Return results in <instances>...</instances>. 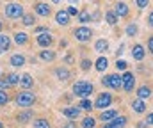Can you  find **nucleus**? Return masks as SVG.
<instances>
[{"label":"nucleus","mask_w":153,"mask_h":128,"mask_svg":"<svg viewBox=\"0 0 153 128\" xmlns=\"http://www.w3.org/2000/svg\"><path fill=\"white\" fill-rule=\"evenodd\" d=\"M94 92V85L87 80H78L73 84V94L78 98H89Z\"/></svg>","instance_id":"f257e3e1"},{"label":"nucleus","mask_w":153,"mask_h":128,"mask_svg":"<svg viewBox=\"0 0 153 128\" xmlns=\"http://www.w3.org/2000/svg\"><path fill=\"white\" fill-rule=\"evenodd\" d=\"M4 13H5L7 18L18 20V18H22V16L25 14V9H23V5H22L20 2H9V4H5V7H4Z\"/></svg>","instance_id":"f03ea898"},{"label":"nucleus","mask_w":153,"mask_h":128,"mask_svg":"<svg viewBox=\"0 0 153 128\" xmlns=\"http://www.w3.org/2000/svg\"><path fill=\"white\" fill-rule=\"evenodd\" d=\"M14 101H16L18 107H22V109H29V107H32V105L36 103V94H34V92H29V91H22V92L16 94Z\"/></svg>","instance_id":"7ed1b4c3"},{"label":"nucleus","mask_w":153,"mask_h":128,"mask_svg":"<svg viewBox=\"0 0 153 128\" xmlns=\"http://www.w3.org/2000/svg\"><path fill=\"white\" fill-rule=\"evenodd\" d=\"M112 101H114V96H112L111 92L103 91V92H100L98 98L94 100V109H98V110H105L107 107L112 105Z\"/></svg>","instance_id":"20e7f679"},{"label":"nucleus","mask_w":153,"mask_h":128,"mask_svg":"<svg viewBox=\"0 0 153 128\" xmlns=\"http://www.w3.org/2000/svg\"><path fill=\"white\" fill-rule=\"evenodd\" d=\"M73 38L80 43H87L93 38V30L89 27H84V25L82 27H76L75 30H73Z\"/></svg>","instance_id":"39448f33"},{"label":"nucleus","mask_w":153,"mask_h":128,"mask_svg":"<svg viewBox=\"0 0 153 128\" xmlns=\"http://www.w3.org/2000/svg\"><path fill=\"white\" fill-rule=\"evenodd\" d=\"M121 78H123V91L125 92H132L134 87H135V77H134V73L132 71H125L121 75Z\"/></svg>","instance_id":"423d86ee"},{"label":"nucleus","mask_w":153,"mask_h":128,"mask_svg":"<svg viewBox=\"0 0 153 128\" xmlns=\"http://www.w3.org/2000/svg\"><path fill=\"white\" fill-rule=\"evenodd\" d=\"M36 41H38V44L41 48H50L52 43H53V36L46 30V32H41V34L36 36Z\"/></svg>","instance_id":"0eeeda50"},{"label":"nucleus","mask_w":153,"mask_h":128,"mask_svg":"<svg viewBox=\"0 0 153 128\" xmlns=\"http://www.w3.org/2000/svg\"><path fill=\"white\" fill-rule=\"evenodd\" d=\"M114 13L117 18H128V14H130V7H128V4L126 2H116L114 5Z\"/></svg>","instance_id":"6e6552de"},{"label":"nucleus","mask_w":153,"mask_h":128,"mask_svg":"<svg viewBox=\"0 0 153 128\" xmlns=\"http://www.w3.org/2000/svg\"><path fill=\"white\" fill-rule=\"evenodd\" d=\"M126 123H128V118L126 116H116L112 121L103 123V128H125Z\"/></svg>","instance_id":"1a4fd4ad"},{"label":"nucleus","mask_w":153,"mask_h":128,"mask_svg":"<svg viewBox=\"0 0 153 128\" xmlns=\"http://www.w3.org/2000/svg\"><path fill=\"white\" fill-rule=\"evenodd\" d=\"M34 13L43 16V18H46V16L52 14V7L48 4H45V2H38V4H34Z\"/></svg>","instance_id":"9d476101"},{"label":"nucleus","mask_w":153,"mask_h":128,"mask_svg":"<svg viewBox=\"0 0 153 128\" xmlns=\"http://www.w3.org/2000/svg\"><path fill=\"white\" fill-rule=\"evenodd\" d=\"M70 18H71V16L66 13V9L55 13V21H57V25H61V27H68V25H70Z\"/></svg>","instance_id":"9b49d317"},{"label":"nucleus","mask_w":153,"mask_h":128,"mask_svg":"<svg viewBox=\"0 0 153 128\" xmlns=\"http://www.w3.org/2000/svg\"><path fill=\"white\" fill-rule=\"evenodd\" d=\"M109 82H111V89H114V91L123 89V78H121L119 73H112V75H109Z\"/></svg>","instance_id":"f8f14e48"},{"label":"nucleus","mask_w":153,"mask_h":128,"mask_svg":"<svg viewBox=\"0 0 153 128\" xmlns=\"http://www.w3.org/2000/svg\"><path fill=\"white\" fill-rule=\"evenodd\" d=\"M132 57H134L135 61H143V59L146 57V50H144V46H143L141 43L134 44V48H132Z\"/></svg>","instance_id":"ddd939ff"},{"label":"nucleus","mask_w":153,"mask_h":128,"mask_svg":"<svg viewBox=\"0 0 153 128\" xmlns=\"http://www.w3.org/2000/svg\"><path fill=\"white\" fill-rule=\"evenodd\" d=\"M116 116H117V110L116 109H105V110H102L100 112V121H103V123H109V121H112Z\"/></svg>","instance_id":"4468645a"},{"label":"nucleus","mask_w":153,"mask_h":128,"mask_svg":"<svg viewBox=\"0 0 153 128\" xmlns=\"http://www.w3.org/2000/svg\"><path fill=\"white\" fill-rule=\"evenodd\" d=\"M80 107L76 105V107H66V109H62V116H66V118H70V119H76L78 116H80Z\"/></svg>","instance_id":"2eb2a0df"},{"label":"nucleus","mask_w":153,"mask_h":128,"mask_svg":"<svg viewBox=\"0 0 153 128\" xmlns=\"http://www.w3.org/2000/svg\"><path fill=\"white\" fill-rule=\"evenodd\" d=\"M135 94H137V98H141V100H148V98H152L153 91H152V87H148V85H141V87H137Z\"/></svg>","instance_id":"dca6fc26"},{"label":"nucleus","mask_w":153,"mask_h":128,"mask_svg":"<svg viewBox=\"0 0 153 128\" xmlns=\"http://www.w3.org/2000/svg\"><path fill=\"white\" fill-rule=\"evenodd\" d=\"M55 52L53 50H50V48H45V50H41L39 52V59L41 61H45V62H52V61H55Z\"/></svg>","instance_id":"f3484780"},{"label":"nucleus","mask_w":153,"mask_h":128,"mask_svg":"<svg viewBox=\"0 0 153 128\" xmlns=\"http://www.w3.org/2000/svg\"><path fill=\"white\" fill-rule=\"evenodd\" d=\"M9 64L14 66V68H22V66H25V55H22V53H14V55H11Z\"/></svg>","instance_id":"a211bd4d"},{"label":"nucleus","mask_w":153,"mask_h":128,"mask_svg":"<svg viewBox=\"0 0 153 128\" xmlns=\"http://www.w3.org/2000/svg\"><path fill=\"white\" fill-rule=\"evenodd\" d=\"M107 68H109V59H107L105 55L98 57V59H96V62H94V70H96V71H100V73H103Z\"/></svg>","instance_id":"6ab92c4d"},{"label":"nucleus","mask_w":153,"mask_h":128,"mask_svg":"<svg viewBox=\"0 0 153 128\" xmlns=\"http://www.w3.org/2000/svg\"><path fill=\"white\" fill-rule=\"evenodd\" d=\"M55 77L61 80V82H66V80H70V77H71V73H70V70L68 68H57L55 70Z\"/></svg>","instance_id":"aec40b11"},{"label":"nucleus","mask_w":153,"mask_h":128,"mask_svg":"<svg viewBox=\"0 0 153 128\" xmlns=\"http://www.w3.org/2000/svg\"><path fill=\"white\" fill-rule=\"evenodd\" d=\"M132 109H134V112H137V114H144V112H146V103H144V100H141V98L134 100V101H132Z\"/></svg>","instance_id":"412c9836"},{"label":"nucleus","mask_w":153,"mask_h":128,"mask_svg":"<svg viewBox=\"0 0 153 128\" xmlns=\"http://www.w3.org/2000/svg\"><path fill=\"white\" fill-rule=\"evenodd\" d=\"M109 50V41L107 39H96V43H94V52H98V53H105Z\"/></svg>","instance_id":"4be33fe9"},{"label":"nucleus","mask_w":153,"mask_h":128,"mask_svg":"<svg viewBox=\"0 0 153 128\" xmlns=\"http://www.w3.org/2000/svg\"><path fill=\"white\" fill-rule=\"evenodd\" d=\"M9 48H11V38L5 34H0V53L7 52Z\"/></svg>","instance_id":"5701e85b"},{"label":"nucleus","mask_w":153,"mask_h":128,"mask_svg":"<svg viewBox=\"0 0 153 128\" xmlns=\"http://www.w3.org/2000/svg\"><path fill=\"white\" fill-rule=\"evenodd\" d=\"M20 85H22L23 89H29V87H32V85H34V78H32L29 73H23V75H22V78H20Z\"/></svg>","instance_id":"b1692460"},{"label":"nucleus","mask_w":153,"mask_h":128,"mask_svg":"<svg viewBox=\"0 0 153 128\" xmlns=\"http://www.w3.org/2000/svg\"><path fill=\"white\" fill-rule=\"evenodd\" d=\"M137 32H139V27H137V23H134V21H130V23L126 25V29H125V34H126L128 38L137 36Z\"/></svg>","instance_id":"393cba45"},{"label":"nucleus","mask_w":153,"mask_h":128,"mask_svg":"<svg viewBox=\"0 0 153 128\" xmlns=\"http://www.w3.org/2000/svg\"><path fill=\"white\" fill-rule=\"evenodd\" d=\"M14 43L20 44V46L27 44V43H29V34H25V32H16V34H14Z\"/></svg>","instance_id":"a878e982"},{"label":"nucleus","mask_w":153,"mask_h":128,"mask_svg":"<svg viewBox=\"0 0 153 128\" xmlns=\"http://www.w3.org/2000/svg\"><path fill=\"white\" fill-rule=\"evenodd\" d=\"M32 127L34 128H52L50 127V121H48L46 118H38V119H34Z\"/></svg>","instance_id":"bb28decb"},{"label":"nucleus","mask_w":153,"mask_h":128,"mask_svg":"<svg viewBox=\"0 0 153 128\" xmlns=\"http://www.w3.org/2000/svg\"><path fill=\"white\" fill-rule=\"evenodd\" d=\"M78 107H80L82 110H91V109H94V103H93L89 98H82L80 103H78Z\"/></svg>","instance_id":"cd10ccee"},{"label":"nucleus","mask_w":153,"mask_h":128,"mask_svg":"<svg viewBox=\"0 0 153 128\" xmlns=\"http://www.w3.org/2000/svg\"><path fill=\"white\" fill-rule=\"evenodd\" d=\"M117 16H116V13L114 11H105V21L109 23V25H116L117 23Z\"/></svg>","instance_id":"c85d7f7f"},{"label":"nucleus","mask_w":153,"mask_h":128,"mask_svg":"<svg viewBox=\"0 0 153 128\" xmlns=\"http://www.w3.org/2000/svg\"><path fill=\"white\" fill-rule=\"evenodd\" d=\"M4 78H5L11 85H16V84H20V78H22V77H20V75H16V73H5V77H4Z\"/></svg>","instance_id":"c756f323"},{"label":"nucleus","mask_w":153,"mask_h":128,"mask_svg":"<svg viewBox=\"0 0 153 128\" xmlns=\"http://www.w3.org/2000/svg\"><path fill=\"white\" fill-rule=\"evenodd\" d=\"M78 21H80V23H87V21H91V13L85 11V9H82V11L78 13Z\"/></svg>","instance_id":"7c9ffc66"},{"label":"nucleus","mask_w":153,"mask_h":128,"mask_svg":"<svg viewBox=\"0 0 153 128\" xmlns=\"http://www.w3.org/2000/svg\"><path fill=\"white\" fill-rule=\"evenodd\" d=\"M22 23H23V25H27V27H32V25L36 23L34 14H23V16H22Z\"/></svg>","instance_id":"2f4dec72"},{"label":"nucleus","mask_w":153,"mask_h":128,"mask_svg":"<svg viewBox=\"0 0 153 128\" xmlns=\"http://www.w3.org/2000/svg\"><path fill=\"white\" fill-rule=\"evenodd\" d=\"M32 118H34V116H32V112H30V110H27V112L18 114V118H16V119H18L20 123H27V121H30Z\"/></svg>","instance_id":"473e14b6"},{"label":"nucleus","mask_w":153,"mask_h":128,"mask_svg":"<svg viewBox=\"0 0 153 128\" xmlns=\"http://www.w3.org/2000/svg\"><path fill=\"white\" fill-rule=\"evenodd\" d=\"M96 125V119L93 118V116H87V118H84V121H82V128H94Z\"/></svg>","instance_id":"72a5a7b5"},{"label":"nucleus","mask_w":153,"mask_h":128,"mask_svg":"<svg viewBox=\"0 0 153 128\" xmlns=\"http://www.w3.org/2000/svg\"><path fill=\"white\" fill-rule=\"evenodd\" d=\"M80 70L82 71H89L91 70V61L89 59H82L80 61Z\"/></svg>","instance_id":"f704fd0d"},{"label":"nucleus","mask_w":153,"mask_h":128,"mask_svg":"<svg viewBox=\"0 0 153 128\" xmlns=\"http://www.w3.org/2000/svg\"><path fill=\"white\" fill-rule=\"evenodd\" d=\"M126 66H128L126 61H123V59H117V61H116V70H117V71H125Z\"/></svg>","instance_id":"c9c22d12"},{"label":"nucleus","mask_w":153,"mask_h":128,"mask_svg":"<svg viewBox=\"0 0 153 128\" xmlns=\"http://www.w3.org/2000/svg\"><path fill=\"white\" fill-rule=\"evenodd\" d=\"M135 5L137 9H146L150 5V0H135Z\"/></svg>","instance_id":"e433bc0d"},{"label":"nucleus","mask_w":153,"mask_h":128,"mask_svg":"<svg viewBox=\"0 0 153 128\" xmlns=\"http://www.w3.org/2000/svg\"><path fill=\"white\" fill-rule=\"evenodd\" d=\"M7 101H9V94H7L5 91L0 89V105H5Z\"/></svg>","instance_id":"4c0bfd02"},{"label":"nucleus","mask_w":153,"mask_h":128,"mask_svg":"<svg viewBox=\"0 0 153 128\" xmlns=\"http://www.w3.org/2000/svg\"><path fill=\"white\" fill-rule=\"evenodd\" d=\"M66 13H68V14H70V16H78V13H80V11H78V9H76L75 5H70V7H68V9H66Z\"/></svg>","instance_id":"58836bf2"},{"label":"nucleus","mask_w":153,"mask_h":128,"mask_svg":"<svg viewBox=\"0 0 153 128\" xmlns=\"http://www.w3.org/2000/svg\"><path fill=\"white\" fill-rule=\"evenodd\" d=\"M9 87H13V85L9 84L5 78H0V89H2V91H5V89H9Z\"/></svg>","instance_id":"ea45409f"},{"label":"nucleus","mask_w":153,"mask_h":128,"mask_svg":"<svg viewBox=\"0 0 153 128\" xmlns=\"http://www.w3.org/2000/svg\"><path fill=\"white\" fill-rule=\"evenodd\" d=\"M100 18H102V14H100V11H94V13L91 14V21H100Z\"/></svg>","instance_id":"a19ab883"},{"label":"nucleus","mask_w":153,"mask_h":128,"mask_svg":"<svg viewBox=\"0 0 153 128\" xmlns=\"http://www.w3.org/2000/svg\"><path fill=\"white\" fill-rule=\"evenodd\" d=\"M102 85H103V87H109V89H111V82H109V75H105V77L102 78Z\"/></svg>","instance_id":"79ce46f5"},{"label":"nucleus","mask_w":153,"mask_h":128,"mask_svg":"<svg viewBox=\"0 0 153 128\" xmlns=\"http://www.w3.org/2000/svg\"><path fill=\"white\" fill-rule=\"evenodd\" d=\"M146 123H148V127H153V112H150L148 116H146V119H144Z\"/></svg>","instance_id":"37998d69"},{"label":"nucleus","mask_w":153,"mask_h":128,"mask_svg":"<svg viewBox=\"0 0 153 128\" xmlns=\"http://www.w3.org/2000/svg\"><path fill=\"white\" fill-rule=\"evenodd\" d=\"M148 27L153 29V9L150 11V14H148Z\"/></svg>","instance_id":"c03bdc74"},{"label":"nucleus","mask_w":153,"mask_h":128,"mask_svg":"<svg viewBox=\"0 0 153 128\" xmlns=\"http://www.w3.org/2000/svg\"><path fill=\"white\" fill-rule=\"evenodd\" d=\"M148 52H150V53L153 55V36L150 38V39H148Z\"/></svg>","instance_id":"a18cd8bd"},{"label":"nucleus","mask_w":153,"mask_h":128,"mask_svg":"<svg viewBox=\"0 0 153 128\" xmlns=\"http://www.w3.org/2000/svg\"><path fill=\"white\" fill-rule=\"evenodd\" d=\"M66 128H76V121H68L66 123Z\"/></svg>","instance_id":"49530a36"},{"label":"nucleus","mask_w":153,"mask_h":128,"mask_svg":"<svg viewBox=\"0 0 153 128\" xmlns=\"http://www.w3.org/2000/svg\"><path fill=\"white\" fill-rule=\"evenodd\" d=\"M137 128H148V123L146 121H139L137 123Z\"/></svg>","instance_id":"de8ad7c7"},{"label":"nucleus","mask_w":153,"mask_h":128,"mask_svg":"<svg viewBox=\"0 0 153 128\" xmlns=\"http://www.w3.org/2000/svg\"><path fill=\"white\" fill-rule=\"evenodd\" d=\"M62 0H52V4H61Z\"/></svg>","instance_id":"09e8293b"},{"label":"nucleus","mask_w":153,"mask_h":128,"mask_svg":"<svg viewBox=\"0 0 153 128\" xmlns=\"http://www.w3.org/2000/svg\"><path fill=\"white\" fill-rule=\"evenodd\" d=\"M70 2H71V5H73V4H76V2H78V0H70Z\"/></svg>","instance_id":"8fccbe9b"},{"label":"nucleus","mask_w":153,"mask_h":128,"mask_svg":"<svg viewBox=\"0 0 153 128\" xmlns=\"http://www.w3.org/2000/svg\"><path fill=\"white\" fill-rule=\"evenodd\" d=\"M2 27H4V23H2V21H0V30H2Z\"/></svg>","instance_id":"3c124183"},{"label":"nucleus","mask_w":153,"mask_h":128,"mask_svg":"<svg viewBox=\"0 0 153 128\" xmlns=\"http://www.w3.org/2000/svg\"><path fill=\"white\" fill-rule=\"evenodd\" d=\"M0 128H4V123H2V121H0Z\"/></svg>","instance_id":"603ef678"},{"label":"nucleus","mask_w":153,"mask_h":128,"mask_svg":"<svg viewBox=\"0 0 153 128\" xmlns=\"http://www.w3.org/2000/svg\"><path fill=\"white\" fill-rule=\"evenodd\" d=\"M62 128H66V127H62Z\"/></svg>","instance_id":"864d4df0"}]
</instances>
